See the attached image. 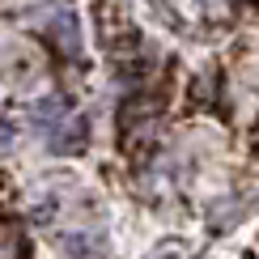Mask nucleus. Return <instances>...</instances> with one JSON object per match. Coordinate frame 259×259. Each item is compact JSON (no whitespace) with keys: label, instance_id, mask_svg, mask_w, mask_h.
Segmentation results:
<instances>
[{"label":"nucleus","instance_id":"f257e3e1","mask_svg":"<svg viewBox=\"0 0 259 259\" xmlns=\"http://www.w3.org/2000/svg\"><path fill=\"white\" fill-rule=\"evenodd\" d=\"M30 127H34L56 153H77L85 145V119L72 111L68 98H38L30 106Z\"/></svg>","mask_w":259,"mask_h":259},{"label":"nucleus","instance_id":"f03ea898","mask_svg":"<svg viewBox=\"0 0 259 259\" xmlns=\"http://www.w3.org/2000/svg\"><path fill=\"white\" fill-rule=\"evenodd\" d=\"M98 255V246H90L85 234H68V238H60V259H94Z\"/></svg>","mask_w":259,"mask_h":259},{"label":"nucleus","instance_id":"7ed1b4c3","mask_svg":"<svg viewBox=\"0 0 259 259\" xmlns=\"http://www.w3.org/2000/svg\"><path fill=\"white\" fill-rule=\"evenodd\" d=\"M0 259H30L26 238L13 234V230H5V225H0Z\"/></svg>","mask_w":259,"mask_h":259}]
</instances>
